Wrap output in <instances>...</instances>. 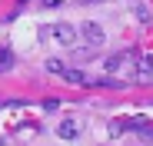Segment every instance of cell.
Masks as SVG:
<instances>
[{
	"label": "cell",
	"instance_id": "3957f363",
	"mask_svg": "<svg viewBox=\"0 0 153 146\" xmlns=\"http://www.w3.org/2000/svg\"><path fill=\"white\" fill-rule=\"evenodd\" d=\"M133 60H137V50H123V53H113V57L107 60V73H120L123 66H133Z\"/></svg>",
	"mask_w": 153,
	"mask_h": 146
},
{
	"label": "cell",
	"instance_id": "8992f818",
	"mask_svg": "<svg viewBox=\"0 0 153 146\" xmlns=\"http://www.w3.org/2000/svg\"><path fill=\"white\" fill-rule=\"evenodd\" d=\"M57 133H60V139H76L80 136V123H76V119H63L57 126Z\"/></svg>",
	"mask_w": 153,
	"mask_h": 146
},
{
	"label": "cell",
	"instance_id": "52a82bcc",
	"mask_svg": "<svg viewBox=\"0 0 153 146\" xmlns=\"http://www.w3.org/2000/svg\"><path fill=\"white\" fill-rule=\"evenodd\" d=\"M10 66H13V53L10 50H0V73H7Z\"/></svg>",
	"mask_w": 153,
	"mask_h": 146
},
{
	"label": "cell",
	"instance_id": "9c48e42d",
	"mask_svg": "<svg viewBox=\"0 0 153 146\" xmlns=\"http://www.w3.org/2000/svg\"><path fill=\"white\" fill-rule=\"evenodd\" d=\"M83 4H97V0H83Z\"/></svg>",
	"mask_w": 153,
	"mask_h": 146
},
{
	"label": "cell",
	"instance_id": "277c9868",
	"mask_svg": "<svg viewBox=\"0 0 153 146\" xmlns=\"http://www.w3.org/2000/svg\"><path fill=\"white\" fill-rule=\"evenodd\" d=\"M133 66H137V80L140 83L153 80V53H143L140 60H133Z\"/></svg>",
	"mask_w": 153,
	"mask_h": 146
},
{
	"label": "cell",
	"instance_id": "6da1fadb",
	"mask_svg": "<svg viewBox=\"0 0 153 146\" xmlns=\"http://www.w3.org/2000/svg\"><path fill=\"white\" fill-rule=\"evenodd\" d=\"M50 37H53L57 43H63V46H73L76 40H80V30H76L73 23L60 20V23H53V27H50Z\"/></svg>",
	"mask_w": 153,
	"mask_h": 146
},
{
	"label": "cell",
	"instance_id": "ba28073f",
	"mask_svg": "<svg viewBox=\"0 0 153 146\" xmlns=\"http://www.w3.org/2000/svg\"><path fill=\"white\" fill-rule=\"evenodd\" d=\"M47 70H50V73H63L67 66H63V60H57V57H50V60H47Z\"/></svg>",
	"mask_w": 153,
	"mask_h": 146
},
{
	"label": "cell",
	"instance_id": "7a4b0ae2",
	"mask_svg": "<svg viewBox=\"0 0 153 146\" xmlns=\"http://www.w3.org/2000/svg\"><path fill=\"white\" fill-rule=\"evenodd\" d=\"M76 30L83 33V40H87L90 46H103V43H107V30H103V23H97V20H87V23H80Z\"/></svg>",
	"mask_w": 153,
	"mask_h": 146
},
{
	"label": "cell",
	"instance_id": "5b68a950",
	"mask_svg": "<svg viewBox=\"0 0 153 146\" xmlns=\"http://www.w3.org/2000/svg\"><path fill=\"white\" fill-rule=\"evenodd\" d=\"M63 80H67L70 86H90V83H93L83 70H73V66H70V70H63Z\"/></svg>",
	"mask_w": 153,
	"mask_h": 146
}]
</instances>
